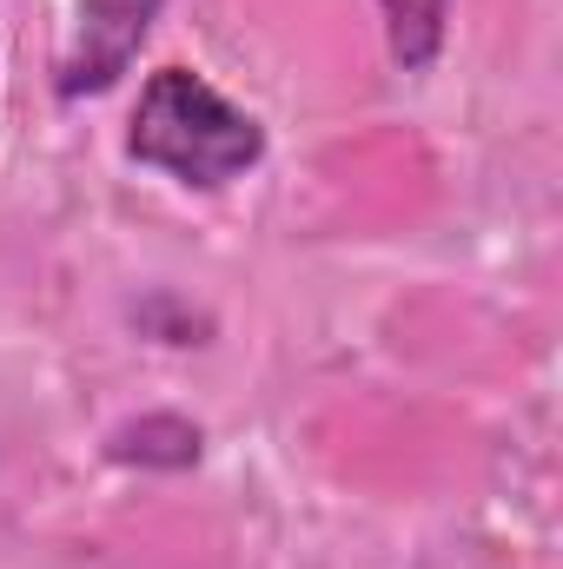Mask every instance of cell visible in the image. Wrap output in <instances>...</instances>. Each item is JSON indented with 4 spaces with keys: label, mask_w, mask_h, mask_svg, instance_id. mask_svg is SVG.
Listing matches in <instances>:
<instances>
[{
    "label": "cell",
    "mask_w": 563,
    "mask_h": 569,
    "mask_svg": "<svg viewBox=\"0 0 563 569\" xmlns=\"http://www.w3.org/2000/svg\"><path fill=\"white\" fill-rule=\"evenodd\" d=\"M159 7L166 0H73V40H67L60 73H53L60 100L107 93L134 67L140 40L152 33V20H159Z\"/></svg>",
    "instance_id": "obj_2"
},
{
    "label": "cell",
    "mask_w": 563,
    "mask_h": 569,
    "mask_svg": "<svg viewBox=\"0 0 563 569\" xmlns=\"http://www.w3.org/2000/svg\"><path fill=\"white\" fill-rule=\"evenodd\" d=\"M385 7V40H392V60L405 73H418L437 60L444 47V20H451V0H378Z\"/></svg>",
    "instance_id": "obj_3"
},
{
    "label": "cell",
    "mask_w": 563,
    "mask_h": 569,
    "mask_svg": "<svg viewBox=\"0 0 563 569\" xmlns=\"http://www.w3.org/2000/svg\"><path fill=\"white\" fill-rule=\"evenodd\" d=\"M127 152L140 166L172 172L179 186L219 192V186H233L239 172H253L266 159V127L246 107H233L219 87H206L199 73L166 67V73L146 80L140 107H134Z\"/></svg>",
    "instance_id": "obj_1"
}]
</instances>
